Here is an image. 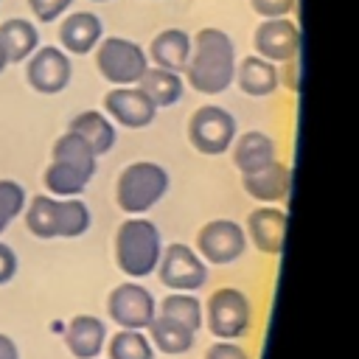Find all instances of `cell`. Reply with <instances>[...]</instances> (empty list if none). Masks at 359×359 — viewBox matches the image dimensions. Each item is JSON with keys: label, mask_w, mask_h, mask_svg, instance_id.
I'll list each match as a JSON object with an SVG mask.
<instances>
[{"label": "cell", "mask_w": 359, "mask_h": 359, "mask_svg": "<svg viewBox=\"0 0 359 359\" xmlns=\"http://www.w3.org/2000/svg\"><path fill=\"white\" fill-rule=\"evenodd\" d=\"M185 84L199 95H219L233 84L236 45L222 28H199L191 36V56L185 65Z\"/></svg>", "instance_id": "1"}, {"label": "cell", "mask_w": 359, "mask_h": 359, "mask_svg": "<svg viewBox=\"0 0 359 359\" xmlns=\"http://www.w3.org/2000/svg\"><path fill=\"white\" fill-rule=\"evenodd\" d=\"M25 227L36 238H79L90 230L93 213L81 196L59 199L50 194H36L25 202L22 210Z\"/></svg>", "instance_id": "2"}, {"label": "cell", "mask_w": 359, "mask_h": 359, "mask_svg": "<svg viewBox=\"0 0 359 359\" xmlns=\"http://www.w3.org/2000/svg\"><path fill=\"white\" fill-rule=\"evenodd\" d=\"M112 250H115V266L129 280L149 278L163 255L160 227L146 216H129L118 224Z\"/></svg>", "instance_id": "3"}, {"label": "cell", "mask_w": 359, "mask_h": 359, "mask_svg": "<svg viewBox=\"0 0 359 359\" xmlns=\"http://www.w3.org/2000/svg\"><path fill=\"white\" fill-rule=\"evenodd\" d=\"M168 191V171L160 163L137 160L129 163L115 182V202L129 216H143Z\"/></svg>", "instance_id": "4"}, {"label": "cell", "mask_w": 359, "mask_h": 359, "mask_svg": "<svg viewBox=\"0 0 359 359\" xmlns=\"http://www.w3.org/2000/svg\"><path fill=\"white\" fill-rule=\"evenodd\" d=\"M202 323L216 339H241L252 328V303L236 286H219L202 306Z\"/></svg>", "instance_id": "5"}, {"label": "cell", "mask_w": 359, "mask_h": 359, "mask_svg": "<svg viewBox=\"0 0 359 359\" xmlns=\"http://www.w3.org/2000/svg\"><path fill=\"white\" fill-rule=\"evenodd\" d=\"M95 67L112 87H132L146 73L149 56L126 36H107L95 45Z\"/></svg>", "instance_id": "6"}, {"label": "cell", "mask_w": 359, "mask_h": 359, "mask_svg": "<svg viewBox=\"0 0 359 359\" xmlns=\"http://www.w3.org/2000/svg\"><path fill=\"white\" fill-rule=\"evenodd\" d=\"M236 135H238L236 118L224 107H216V104L199 107L188 121V140L205 157H219L230 151Z\"/></svg>", "instance_id": "7"}, {"label": "cell", "mask_w": 359, "mask_h": 359, "mask_svg": "<svg viewBox=\"0 0 359 359\" xmlns=\"http://www.w3.org/2000/svg\"><path fill=\"white\" fill-rule=\"evenodd\" d=\"M157 278L171 292H199L208 283V264L188 244H163L157 261Z\"/></svg>", "instance_id": "8"}, {"label": "cell", "mask_w": 359, "mask_h": 359, "mask_svg": "<svg viewBox=\"0 0 359 359\" xmlns=\"http://www.w3.org/2000/svg\"><path fill=\"white\" fill-rule=\"evenodd\" d=\"M194 250L210 266L236 264L247 250L244 227L238 222H233V219H210L208 224L199 227Z\"/></svg>", "instance_id": "9"}, {"label": "cell", "mask_w": 359, "mask_h": 359, "mask_svg": "<svg viewBox=\"0 0 359 359\" xmlns=\"http://www.w3.org/2000/svg\"><path fill=\"white\" fill-rule=\"evenodd\" d=\"M154 314H157V300L137 280H123L107 294V317L118 328L146 331Z\"/></svg>", "instance_id": "10"}, {"label": "cell", "mask_w": 359, "mask_h": 359, "mask_svg": "<svg viewBox=\"0 0 359 359\" xmlns=\"http://www.w3.org/2000/svg\"><path fill=\"white\" fill-rule=\"evenodd\" d=\"M70 79H73L70 56L56 45H39L25 59V81L31 84V90L42 95L62 93L70 84Z\"/></svg>", "instance_id": "11"}, {"label": "cell", "mask_w": 359, "mask_h": 359, "mask_svg": "<svg viewBox=\"0 0 359 359\" xmlns=\"http://www.w3.org/2000/svg\"><path fill=\"white\" fill-rule=\"evenodd\" d=\"M252 45L255 53L272 65H283L300 56V45H303V34L300 25L292 17H272L258 22L255 34H252Z\"/></svg>", "instance_id": "12"}, {"label": "cell", "mask_w": 359, "mask_h": 359, "mask_svg": "<svg viewBox=\"0 0 359 359\" xmlns=\"http://www.w3.org/2000/svg\"><path fill=\"white\" fill-rule=\"evenodd\" d=\"M104 115L126 129H146L157 118V107L143 95V90L137 84L112 87L104 95Z\"/></svg>", "instance_id": "13"}, {"label": "cell", "mask_w": 359, "mask_h": 359, "mask_svg": "<svg viewBox=\"0 0 359 359\" xmlns=\"http://www.w3.org/2000/svg\"><path fill=\"white\" fill-rule=\"evenodd\" d=\"M286 210L278 208V205H258L247 213V230L244 236L250 238V244L269 255V258H278L283 252V238H286Z\"/></svg>", "instance_id": "14"}, {"label": "cell", "mask_w": 359, "mask_h": 359, "mask_svg": "<svg viewBox=\"0 0 359 359\" xmlns=\"http://www.w3.org/2000/svg\"><path fill=\"white\" fill-rule=\"evenodd\" d=\"M107 323L95 314H76L65 328V348L73 359H98L107 348Z\"/></svg>", "instance_id": "15"}, {"label": "cell", "mask_w": 359, "mask_h": 359, "mask_svg": "<svg viewBox=\"0 0 359 359\" xmlns=\"http://www.w3.org/2000/svg\"><path fill=\"white\" fill-rule=\"evenodd\" d=\"M241 188L255 202L275 205V202H283L292 194V171H289L286 163L275 160V163H269V165H264L252 174H241Z\"/></svg>", "instance_id": "16"}, {"label": "cell", "mask_w": 359, "mask_h": 359, "mask_svg": "<svg viewBox=\"0 0 359 359\" xmlns=\"http://www.w3.org/2000/svg\"><path fill=\"white\" fill-rule=\"evenodd\" d=\"M104 39V25L93 11H73L59 22V42L65 53L84 56Z\"/></svg>", "instance_id": "17"}, {"label": "cell", "mask_w": 359, "mask_h": 359, "mask_svg": "<svg viewBox=\"0 0 359 359\" xmlns=\"http://www.w3.org/2000/svg\"><path fill=\"white\" fill-rule=\"evenodd\" d=\"M146 56H149V65H154V67L182 73L188 65V56H191V34L182 28H163L149 42Z\"/></svg>", "instance_id": "18"}, {"label": "cell", "mask_w": 359, "mask_h": 359, "mask_svg": "<svg viewBox=\"0 0 359 359\" xmlns=\"http://www.w3.org/2000/svg\"><path fill=\"white\" fill-rule=\"evenodd\" d=\"M233 81L238 84V90H241L244 95L266 98V95L278 93V87H280V73H278V65H272V62L261 59L258 53H252V56H244L241 62H236Z\"/></svg>", "instance_id": "19"}, {"label": "cell", "mask_w": 359, "mask_h": 359, "mask_svg": "<svg viewBox=\"0 0 359 359\" xmlns=\"http://www.w3.org/2000/svg\"><path fill=\"white\" fill-rule=\"evenodd\" d=\"M233 165L241 171V174H252L269 163L278 160V146L275 140L261 132V129H252V132H244V135H236L233 140Z\"/></svg>", "instance_id": "20"}, {"label": "cell", "mask_w": 359, "mask_h": 359, "mask_svg": "<svg viewBox=\"0 0 359 359\" xmlns=\"http://www.w3.org/2000/svg\"><path fill=\"white\" fill-rule=\"evenodd\" d=\"M67 129L76 132V135L93 149L95 157L112 151V146H115V140H118V132H115L112 121H109L104 112H95V109H84V112H79V115L70 121Z\"/></svg>", "instance_id": "21"}, {"label": "cell", "mask_w": 359, "mask_h": 359, "mask_svg": "<svg viewBox=\"0 0 359 359\" xmlns=\"http://www.w3.org/2000/svg\"><path fill=\"white\" fill-rule=\"evenodd\" d=\"M137 87L143 90V95L160 109V107H174L177 101H182L185 95V81L180 73H171V70H163V67H154L149 65L146 73L140 76Z\"/></svg>", "instance_id": "22"}, {"label": "cell", "mask_w": 359, "mask_h": 359, "mask_svg": "<svg viewBox=\"0 0 359 359\" xmlns=\"http://www.w3.org/2000/svg\"><path fill=\"white\" fill-rule=\"evenodd\" d=\"M0 48L11 62H25L36 48H39V31L34 22L22 20V17H11L6 22H0Z\"/></svg>", "instance_id": "23"}, {"label": "cell", "mask_w": 359, "mask_h": 359, "mask_svg": "<svg viewBox=\"0 0 359 359\" xmlns=\"http://www.w3.org/2000/svg\"><path fill=\"white\" fill-rule=\"evenodd\" d=\"M146 334H149V342H151L154 353H165V356H182V353H188L194 348V339H196L194 331H188L185 325L171 323V320H165L160 314H154V320L149 323Z\"/></svg>", "instance_id": "24"}, {"label": "cell", "mask_w": 359, "mask_h": 359, "mask_svg": "<svg viewBox=\"0 0 359 359\" xmlns=\"http://www.w3.org/2000/svg\"><path fill=\"white\" fill-rule=\"evenodd\" d=\"M93 177H87L84 171L73 168V165H65L59 160H50L45 174H42V182H45V191L50 196H59V199H70V196H81L84 188L90 185Z\"/></svg>", "instance_id": "25"}, {"label": "cell", "mask_w": 359, "mask_h": 359, "mask_svg": "<svg viewBox=\"0 0 359 359\" xmlns=\"http://www.w3.org/2000/svg\"><path fill=\"white\" fill-rule=\"evenodd\" d=\"M50 160H59L65 165H73V168L84 171L87 177H95V168H98V157L93 154V149L76 132H70V129L56 137V143L50 149Z\"/></svg>", "instance_id": "26"}, {"label": "cell", "mask_w": 359, "mask_h": 359, "mask_svg": "<svg viewBox=\"0 0 359 359\" xmlns=\"http://www.w3.org/2000/svg\"><path fill=\"white\" fill-rule=\"evenodd\" d=\"M157 314L171 320V323L185 325L194 334L202 328V300L194 292H171V294H165L160 300Z\"/></svg>", "instance_id": "27"}, {"label": "cell", "mask_w": 359, "mask_h": 359, "mask_svg": "<svg viewBox=\"0 0 359 359\" xmlns=\"http://www.w3.org/2000/svg\"><path fill=\"white\" fill-rule=\"evenodd\" d=\"M104 353H107V359H154L149 334L132 331V328H118L115 334H109Z\"/></svg>", "instance_id": "28"}, {"label": "cell", "mask_w": 359, "mask_h": 359, "mask_svg": "<svg viewBox=\"0 0 359 359\" xmlns=\"http://www.w3.org/2000/svg\"><path fill=\"white\" fill-rule=\"evenodd\" d=\"M25 202H28V194L17 180H0V233H6L8 224L17 216H22Z\"/></svg>", "instance_id": "29"}, {"label": "cell", "mask_w": 359, "mask_h": 359, "mask_svg": "<svg viewBox=\"0 0 359 359\" xmlns=\"http://www.w3.org/2000/svg\"><path fill=\"white\" fill-rule=\"evenodd\" d=\"M73 6V0H28V8L34 11V17L39 22H53L62 14H67V8Z\"/></svg>", "instance_id": "30"}, {"label": "cell", "mask_w": 359, "mask_h": 359, "mask_svg": "<svg viewBox=\"0 0 359 359\" xmlns=\"http://www.w3.org/2000/svg\"><path fill=\"white\" fill-rule=\"evenodd\" d=\"M250 8H252L261 20L289 17V14L297 8V0H250Z\"/></svg>", "instance_id": "31"}, {"label": "cell", "mask_w": 359, "mask_h": 359, "mask_svg": "<svg viewBox=\"0 0 359 359\" xmlns=\"http://www.w3.org/2000/svg\"><path fill=\"white\" fill-rule=\"evenodd\" d=\"M205 359H250V353L244 345H238V339H216L205 351Z\"/></svg>", "instance_id": "32"}, {"label": "cell", "mask_w": 359, "mask_h": 359, "mask_svg": "<svg viewBox=\"0 0 359 359\" xmlns=\"http://www.w3.org/2000/svg\"><path fill=\"white\" fill-rule=\"evenodd\" d=\"M17 266H20L17 252H14L6 241H0V286H6V283L17 275Z\"/></svg>", "instance_id": "33"}, {"label": "cell", "mask_w": 359, "mask_h": 359, "mask_svg": "<svg viewBox=\"0 0 359 359\" xmlns=\"http://www.w3.org/2000/svg\"><path fill=\"white\" fill-rule=\"evenodd\" d=\"M283 67H286V73H283V84L292 90V93H297V87H300V79H297V59H292V62H283Z\"/></svg>", "instance_id": "34"}, {"label": "cell", "mask_w": 359, "mask_h": 359, "mask_svg": "<svg viewBox=\"0 0 359 359\" xmlns=\"http://www.w3.org/2000/svg\"><path fill=\"white\" fill-rule=\"evenodd\" d=\"M0 359H20L17 342H14L8 334H3V331H0Z\"/></svg>", "instance_id": "35"}, {"label": "cell", "mask_w": 359, "mask_h": 359, "mask_svg": "<svg viewBox=\"0 0 359 359\" xmlns=\"http://www.w3.org/2000/svg\"><path fill=\"white\" fill-rule=\"evenodd\" d=\"M8 67V59H6V53H3V48H0V73Z\"/></svg>", "instance_id": "36"}, {"label": "cell", "mask_w": 359, "mask_h": 359, "mask_svg": "<svg viewBox=\"0 0 359 359\" xmlns=\"http://www.w3.org/2000/svg\"><path fill=\"white\" fill-rule=\"evenodd\" d=\"M93 3H107V0H93Z\"/></svg>", "instance_id": "37"}]
</instances>
